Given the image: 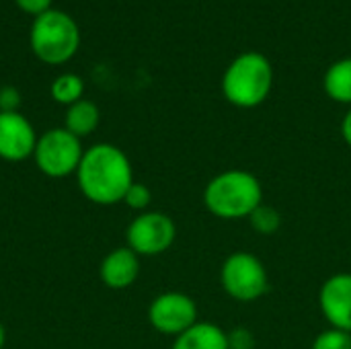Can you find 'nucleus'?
Segmentation results:
<instances>
[{
	"instance_id": "nucleus-7",
	"label": "nucleus",
	"mask_w": 351,
	"mask_h": 349,
	"mask_svg": "<svg viewBox=\"0 0 351 349\" xmlns=\"http://www.w3.org/2000/svg\"><path fill=\"white\" fill-rule=\"evenodd\" d=\"M175 239H177V226L173 218L165 212L146 210L138 214L125 230L128 247L138 257L162 255L173 247Z\"/></svg>"
},
{
	"instance_id": "nucleus-10",
	"label": "nucleus",
	"mask_w": 351,
	"mask_h": 349,
	"mask_svg": "<svg viewBox=\"0 0 351 349\" xmlns=\"http://www.w3.org/2000/svg\"><path fill=\"white\" fill-rule=\"evenodd\" d=\"M319 306L333 329L351 333V274H335L323 282Z\"/></svg>"
},
{
	"instance_id": "nucleus-21",
	"label": "nucleus",
	"mask_w": 351,
	"mask_h": 349,
	"mask_svg": "<svg viewBox=\"0 0 351 349\" xmlns=\"http://www.w3.org/2000/svg\"><path fill=\"white\" fill-rule=\"evenodd\" d=\"M14 2L23 12L33 14V16H39L51 8V0H14Z\"/></svg>"
},
{
	"instance_id": "nucleus-4",
	"label": "nucleus",
	"mask_w": 351,
	"mask_h": 349,
	"mask_svg": "<svg viewBox=\"0 0 351 349\" xmlns=\"http://www.w3.org/2000/svg\"><path fill=\"white\" fill-rule=\"evenodd\" d=\"M33 53L49 66H60L68 62L80 45V29L76 21L64 10L49 8L47 12L35 16L29 33Z\"/></svg>"
},
{
	"instance_id": "nucleus-16",
	"label": "nucleus",
	"mask_w": 351,
	"mask_h": 349,
	"mask_svg": "<svg viewBox=\"0 0 351 349\" xmlns=\"http://www.w3.org/2000/svg\"><path fill=\"white\" fill-rule=\"evenodd\" d=\"M251 226L259 232V234H276L282 226V214L274 208V206H265L261 204L251 216H249Z\"/></svg>"
},
{
	"instance_id": "nucleus-5",
	"label": "nucleus",
	"mask_w": 351,
	"mask_h": 349,
	"mask_svg": "<svg viewBox=\"0 0 351 349\" xmlns=\"http://www.w3.org/2000/svg\"><path fill=\"white\" fill-rule=\"evenodd\" d=\"M220 284L237 302H255L269 290V276L263 261L247 251L226 257L220 267Z\"/></svg>"
},
{
	"instance_id": "nucleus-12",
	"label": "nucleus",
	"mask_w": 351,
	"mask_h": 349,
	"mask_svg": "<svg viewBox=\"0 0 351 349\" xmlns=\"http://www.w3.org/2000/svg\"><path fill=\"white\" fill-rule=\"evenodd\" d=\"M171 349H230L228 348V333L214 325V323H195L179 337Z\"/></svg>"
},
{
	"instance_id": "nucleus-19",
	"label": "nucleus",
	"mask_w": 351,
	"mask_h": 349,
	"mask_svg": "<svg viewBox=\"0 0 351 349\" xmlns=\"http://www.w3.org/2000/svg\"><path fill=\"white\" fill-rule=\"evenodd\" d=\"M21 105V93L14 86H2L0 88V111H19Z\"/></svg>"
},
{
	"instance_id": "nucleus-23",
	"label": "nucleus",
	"mask_w": 351,
	"mask_h": 349,
	"mask_svg": "<svg viewBox=\"0 0 351 349\" xmlns=\"http://www.w3.org/2000/svg\"><path fill=\"white\" fill-rule=\"evenodd\" d=\"M4 344H6V331H4V325L0 323V349L4 348Z\"/></svg>"
},
{
	"instance_id": "nucleus-18",
	"label": "nucleus",
	"mask_w": 351,
	"mask_h": 349,
	"mask_svg": "<svg viewBox=\"0 0 351 349\" xmlns=\"http://www.w3.org/2000/svg\"><path fill=\"white\" fill-rule=\"evenodd\" d=\"M150 202H152V191H150L144 183H138V181H134V183L130 185V189H128V193H125V197H123V204H125L128 208L140 212V214L146 212V208L150 206Z\"/></svg>"
},
{
	"instance_id": "nucleus-6",
	"label": "nucleus",
	"mask_w": 351,
	"mask_h": 349,
	"mask_svg": "<svg viewBox=\"0 0 351 349\" xmlns=\"http://www.w3.org/2000/svg\"><path fill=\"white\" fill-rule=\"evenodd\" d=\"M82 140L70 134L66 128H53L37 138L33 160L37 169L49 179H62L76 175L82 160Z\"/></svg>"
},
{
	"instance_id": "nucleus-8",
	"label": "nucleus",
	"mask_w": 351,
	"mask_h": 349,
	"mask_svg": "<svg viewBox=\"0 0 351 349\" xmlns=\"http://www.w3.org/2000/svg\"><path fill=\"white\" fill-rule=\"evenodd\" d=\"M150 325L169 337H179L197 323V304L183 292H162L148 306Z\"/></svg>"
},
{
	"instance_id": "nucleus-3",
	"label": "nucleus",
	"mask_w": 351,
	"mask_h": 349,
	"mask_svg": "<svg viewBox=\"0 0 351 349\" xmlns=\"http://www.w3.org/2000/svg\"><path fill=\"white\" fill-rule=\"evenodd\" d=\"M274 88V66L261 51L237 56L222 76L224 99L239 109H253L267 101Z\"/></svg>"
},
{
	"instance_id": "nucleus-2",
	"label": "nucleus",
	"mask_w": 351,
	"mask_h": 349,
	"mask_svg": "<svg viewBox=\"0 0 351 349\" xmlns=\"http://www.w3.org/2000/svg\"><path fill=\"white\" fill-rule=\"evenodd\" d=\"M263 204L259 179L243 169H228L212 177L204 189L206 210L220 220L249 218Z\"/></svg>"
},
{
	"instance_id": "nucleus-9",
	"label": "nucleus",
	"mask_w": 351,
	"mask_h": 349,
	"mask_svg": "<svg viewBox=\"0 0 351 349\" xmlns=\"http://www.w3.org/2000/svg\"><path fill=\"white\" fill-rule=\"evenodd\" d=\"M37 134L31 121L19 111H0V158L23 163L35 152Z\"/></svg>"
},
{
	"instance_id": "nucleus-14",
	"label": "nucleus",
	"mask_w": 351,
	"mask_h": 349,
	"mask_svg": "<svg viewBox=\"0 0 351 349\" xmlns=\"http://www.w3.org/2000/svg\"><path fill=\"white\" fill-rule=\"evenodd\" d=\"M323 86L329 99L351 105V58H341L327 68Z\"/></svg>"
},
{
	"instance_id": "nucleus-13",
	"label": "nucleus",
	"mask_w": 351,
	"mask_h": 349,
	"mask_svg": "<svg viewBox=\"0 0 351 349\" xmlns=\"http://www.w3.org/2000/svg\"><path fill=\"white\" fill-rule=\"evenodd\" d=\"M99 119H101V113H99V107L93 103V101H86V99H80L76 101L74 105H70L66 109V117H64V128L74 134L76 138H86L90 136L97 125H99Z\"/></svg>"
},
{
	"instance_id": "nucleus-11",
	"label": "nucleus",
	"mask_w": 351,
	"mask_h": 349,
	"mask_svg": "<svg viewBox=\"0 0 351 349\" xmlns=\"http://www.w3.org/2000/svg\"><path fill=\"white\" fill-rule=\"evenodd\" d=\"M101 282L111 290L130 288L140 276V257L130 247H119L107 253L99 265Z\"/></svg>"
},
{
	"instance_id": "nucleus-1",
	"label": "nucleus",
	"mask_w": 351,
	"mask_h": 349,
	"mask_svg": "<svg viewBox=\"0 0 351 349\" xmlns=\"http://www.w3.org/2000/svg\"><path fill=\"white\" fill-rule=\"evenodd\" d=\"M80 193L97 206H115L123 202L134 183V169L128 154L107 142L84 150L76 171Z\"/></svg>"
},
{
	"instance_id": "nucleus-17",
	"label": "nucleus",
	"mask_w": 351,
	"mask_h": 349,
	"mask_svg": "<svg viewBox=\"0 0 351 349\" xmlns=\"http://www.w3.org/2000/svg\"><path fill=\"white\" fill-rule=\"evenodd\" d=\"M311 349H351V333L331 327L315 337Z\"/></svg>"
},
{
	"instance_id": "nucleus-20",
	"label": "nucleus",
	"mask_w": 351,
	"mask_h": 349,
	"mask_svg": "<svg viewBox=\"0 0 351 349\" xmlns=\"http://www.w3.org/2000/svg\"><path fill=\"white\" fill-rule=\"evenodd\" d=\"M253 346H255L253 335L247 329H243V327L234 329L228 335V348L230 349H253Z\"/></svg>"
},
{
	"instance_id": "nucleus-22",
	"label": "nucleus",
	"mask_w": 351,
	"mask_h": 349,
	"mask_svg": "<svg viewBox=\"0 0 351 349\" xmlns=\"http://www.w3.org/2000/svg\"><path fill=\"white\" fill-rule=\"evenodd\" d=\"M341 136H343L346 144L351 148V109L346 113V117L341 121Z\"/></svg>"
},
{
	"instance_id": "nucleus-15",
	"label": "nucleus",
	"mask_w": 351,
	"mask_h": 349,
	"mask_svg": "<svg viewBox=\"0 0 351 349\" xmlns=\"http://www.w3.org/2000/svg\"><path fill=\"white\" fill-rule=\"evenodd\" d=\"M49 93H51V99H53L56 103H60V105H68V107H70V105H74L76 101H80V99H82L84 82H82V78H80L78 74L68 72V74L58 76V78L51 82Z\"/></svg>"
}]
</instances>
